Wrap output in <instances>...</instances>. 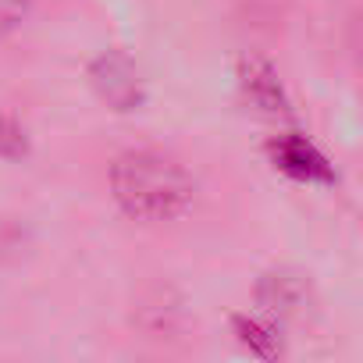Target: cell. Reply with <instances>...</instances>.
Returning a JSON list of instances; mask_svg holds the SVG:
<instances>
[{
  "instance_id": "7a4b0ae2",
  "label": "cell",
  "mask_w": 363,
  "mask_h": 363,
  "mask_svg": "<svg viewBox=\"0 0 363 363\" xmlns=\"http://www.w3.org/2000/svg\"><path fill=\"white\" fill-rule=\"evenodd\" d=\"M36 0H0V40L11 36L15 29H22V22L29 18Z\"/></svg>"
},
{
  "instance_id": "6da1fadb",
  "label": "cell",
  "mask_w": 363,
  "mask_h": 363,
  "mask_svg": "<svg viewBox=\"0 0 363 363\" xmlns=\"http://www.w3.org/2000/svg\"><path fill=\"white\" fill-rule=\"evenodd\" d=\"M107 186L121 214L139 225H171L186 218L196 200V182L186 164L150 146L118 153Z\"/></svg>"
}]
</instances>
